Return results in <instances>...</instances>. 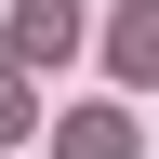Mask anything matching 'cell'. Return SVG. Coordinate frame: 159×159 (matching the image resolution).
Wrapping results in <instances>:
<instances>
[{
	"mask_svg": "<svg viewBox=\"0 0 159 159\" xmlns=\"http://www.w3.org/2000/svg\"><path fill=\"white\" fill-rule=\"evenodd\" d=\"M66 159H133V119H119V106H80L66 119Z\"/></svg>",
	"mask_w": 159,
	"mask_h": 159,
	"instance_id": "obj_2",
	"label": "cell"
},
{
	"mask_svg": "<svg viewBox=\"0 0 159 159\" xmlns=\"http://www.w3.org/2000/svg\"><path fill=\"white\" fill-rule=\"evenodd\" d=\"M13 133H27V80L0 66V146H13Z\"/></svg>",
	"mask_w": 159,
	"mask_h": 159,
	"instance_id": "obj_4",
	"label": "cell"
},
{
	"mask_svg": "<svg viewBox=\"0 0 159 159\" xmlns=\"http://www.w3.org/2000/svg\"><path fill=\"white\" fill-rule=\"evenodd\" d=\"M80 40V0H27V13H13V53H66Z\"/></svg>",
	"mask_w": 159,
	"mask_h": 159,
	"instance_id": "obj_1",
	"label": "cell"
},
{
	"mask_svg": "<svg viewBox=\"0 0 159 159\" xmlns=\"http://www.w3.org/2000/svg\"><path fill=\"white\" fill-rule=\"evenodd\" d=\"M106 66H119V80L159 66V13H119V27H106Z\"/></svg>",
	"mask_w": 159,
	"mask_h": 159,
	"instance_id": "obj_3",
	"label": "cell"
}]
</instances>
